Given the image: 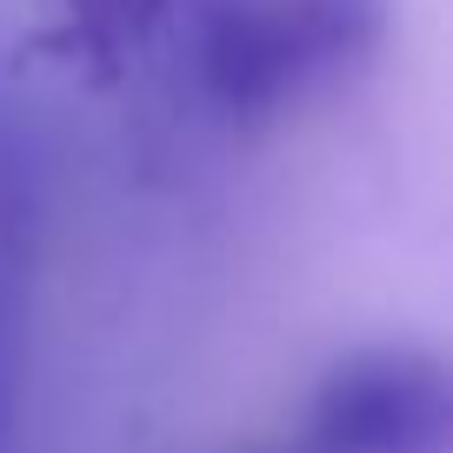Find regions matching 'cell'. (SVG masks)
Returning a JSON list of instances; mask_svg holds the SVG:
<instances>
[{
  "label": "cell",
  "instance_id": "cell-3",
  "mask_svg": "<svg viewBox=\"0 0 453 453\" xmlns=\"http://www.w3.org/2000/svg\"><path fill=\"white\" fill-rule=\"evenodd\" d=\"M20 380H27V307H20V273L0 267V453L14 447Z\"/></svg>",
  "mask_w": 453,
  "mask_h": 453
},
{
  "label": "cell",
  "instance_id": "cell-4",
  "mask_svg": "<svg viewBox=\"0 0 453 453\" xmlns=\"http://www.w3.org/2000/svg\"><path fill=\"white\" fill-rule=\"evenodd\" d=\"M167 7L173 0H73V20L100 54H120V47H141L167 20Z\"/></svg>",
  "mask_w": 453,
  "mask_h": 453
},
{
  "label": "cell",
  "instance_id": "cell-2",
  "mask_svg": "<svg viewBox=\"0 0 453 453\" xmlns=\"http://www.w3.org/2000/svg\"><path fill=\"white\" fill-rule=\"evenodd\" d=\"M313 453H434L447 440V367L420 347H367L320 380Z\"/></svg>",
  "mask_w": 453,
  "mask_h": 453
},
{
  "label": "cell",
  "instance_id": "cell-1",
  "mask_svg": "<svg viewBox=\"0 0 453 453\" xmlns=\"http://www.w3.org/2000/svg\"><path fill=\"white\" fill-rule=\"evenodd\" d=\"M380 0H187L194 73L226 113H280L373 54Z\"/></svg>",
  "mask_w": 453,
  "mask_h": 453
}]
</instances>
